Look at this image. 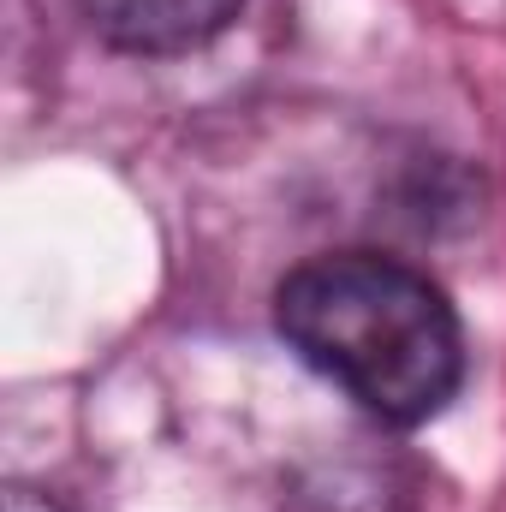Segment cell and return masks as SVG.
I'll use <instances>...</instances> for the list:
<instances>
[{
  "instance_id": "2",
  "label": "cell",
  "mask_w": 506,
  "mask_h": 512,
  "mask_svg": "<svg viewBox=\"0 0 506 512\" xmlns=\"http://www.w3.org/2000/svg\"><path fill=\"white\" fill-rule=\"evenodd\" d=\"M78 6L126 54H185L221 36L245 0H78Z\"/></svg>"
},
{
  "instance_id": "1",
  "label": "cell",
  "mask_w": 506,
  "mask_h": 512,
  "mask_svg": "<svg viewBox=\"0 0 506 512\" xmlns=\"http://www.w3.org/2000/svg\"><path fill=\"white\" fill-rule=\"evenodd\" d=\"M286 346L381 423L435 417L465 376V334L441 286L381 251H334L274 292Z\"/></svg>"
},
{
  "instance_id": "3",
  "label": "cell",
  "mask_w": 506,
  "mask_h": 512,
  "mask_svg": "<svg viewBox=\"0 0 506 512\" xmlns=\"http://www.w3.org/2000/svg\"><path fill=\"white\" fill-rule=\"evenodd\" d=\"M6 512H66L60 501L36 495V489H6Z\"/></svg>"
}]
</instances>
